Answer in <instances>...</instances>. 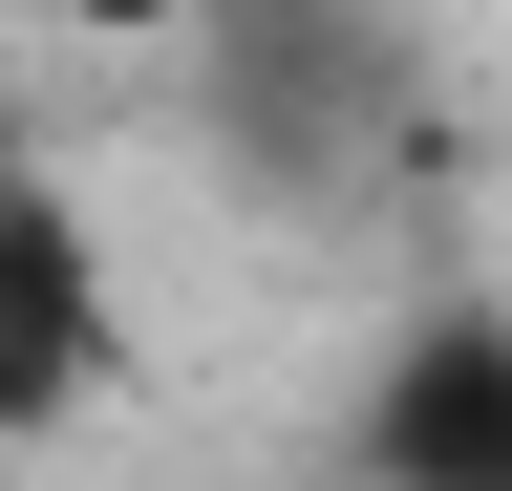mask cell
Here are the masks:
<instances>
[{"label": "cell", "mask_w": 512, "mask_h": 491, "mask_svg": "<svg viewBox=\"0 0 512 491\" xmlns=\"http://www.w3.org/2000/svg\"><path fill=\"white\" fill-rule=\"evenodd\" d=\"M107 385H128V278H107L86 193H64L43 150H0V449L86 427Z\"/></svg>", "instance_id": "obj_1"}, {"label": "cell", "mask_w": 512, "mask_h": 491, "mask_svg": "<svg viewBox=\"0 0 512 491\" xmlns=\"http://www.w3.org/2000/svg\"><path fill=\"white\" fill-rule=\"evenodd\" d=\"M214 107H235V150L256 171H363L384 129H406V43L342 22V0H214Z\"/></svg>", "instance_id": "obj_2"}, {"label": "cell", "mask_w": 512, "mask_h": 491, "mask_svg": "<svg viewBox=\"0 0 512 491\" xmlns=\"http://www.w3.org/2000/svg\"><path fill=\"white\" fill-rule=\"evenodd\" d=\"M363 491H512V321L448 299V321L384 342L363 385Z\"/></svg>", "instance_id": "obj_3"}, {"label": "cell", "mask_w": 512, "mask_h": 491, "mask_svg": "<svg viewBox=\"0 0 512 491\" xmlns=\"http://www.w3.org/2000/svg\"><path fill=\"white\" fill-rule=\"evenodd\" d=\"M64 22H86V43H192L214 0H64Z\"/></svg>", "instance_id": "obj_4"}]
</instances>
